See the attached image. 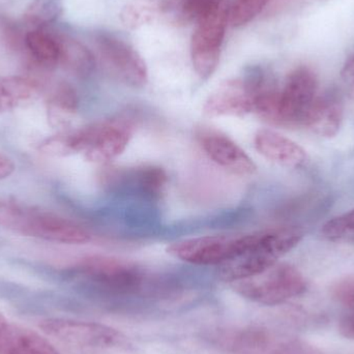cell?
Listing matches in <instances>:
<instances>
[{
    "label": "cell",
    "mask_w": 354,
    "mask_h": 354,
    "mask_svg": "<svg viewBox=\"0 0 354 354\" xmlns=\"http://www.w3.org/2000/svg\"><path fill=\"white\" fill-rule=\"evenodd\" d=\"M134 134V124L126 118H111L95 122L46 139L41 149L54 157L83 153L85 159L105 164L124 153Z\"/></svg>",
    "instance_id": "1"
},
{
    "label": "cell",
    "mask_w": 354,
    "mask_h": 354,
    "mask_svg": "<svg viewBox=\"0 0 354 354\" xmlns=\"http://www.w3.org/2000/svg\"><path fill=\"white\" fill-rule=\"evenodd\" d=\"M0 227L23 236L66 245H83L91 239L72 221L14 198H0Z\"/></svg>",
    "instance_id": "2"
},
{
    "label": "cell",
    "mask_w": 354,
    "mask_h": 354,
    "mask_svg": "<svg viewBox=\"0 0 354 354\" xmlns=\"http://www.w3.org/2000/svg\"><path fill=\"white\" fill-rule=\"evenodd\" d=\"M303 239L297 229L282 228L254 233L253 241L239 255L218 268V278L235 283L257 276L278 263V260L295 249Z\"/></svg>",
    "instance_id": "3"
},
{
    "label": "cell",
    "mask_w": 354,
    "mask_h": 354,
    "mask_svg": "<svg viewBox=\"0 0 354 354\" xmlns=\"http://www.w3.org/2000/svg\"><path fill=\"white\" fill-rule=\"evenodd\" d=\"M44 334L68 348L97 353H128L132 343L115 328L95 322L50 318L39 324Z\"/></svg>",
    "instance_id": "4"
},
{
    "label": "cell",
    "mask_w": 354,
    "mask_h": 354,
    "mask_svg": "<svg viewBox=\"0 0 354 354\" xmlns=\"http://www.w3.org/2000/svg\"><path fill=\"white\" fill-rule=\"evenodd\" d=\"M77 272L100 295L114 299L138 295L145 284V274L140 268L105 256L85 258Z\"/></svg>",
    "instance_id": "5"
},
{
    "label": "cell",
    "mask_w": 354,
    "mask_h": 354,
    "mask_svg": "<svg viewBox=\"0 0 354 354\" xmlns=\"http://www.w3.org/2000/svg\"><path fill=\"white\" fill-rule=\"evenodd\" d=\"M230 10V0H214L197 20L192 37L191 57L200 78H209L218 68Z\"/></svg>",
    "instance_id": "6"
},
{
    "label": "cell",
    "mask_w": 354,
    "mask_h": 354,
    "mask_svg": "<svg viewBox=\"0 0 354 354\" xmlns=\"http://www.w3.org/2000/svg\"><path fill=\"white\" fill-rule=\"evenodd\" d=\"M232 288L253 303L277 306L304 295L308 283L295 266L277 263L257 276L232 283Z\"/></svg>",
    "instance_id": "7"
},
{
    "label": "cell",
    "mask_w": 354,
    "mask_h": 354,
    "mask_svg": "<svg viewBox=\"0 0 354 354\" xmlns=\"http://www.w3.org/2000/svg\"><path fill=\"white\" fill-rule=\"evenodd\" d=\"M253 234L207 235L171 243L167 252L196 266H221L239 255L253 241Z\"/></svg>",
    "instance_id": "8"
},
{
    "label": "cell",
    "mask_w": 354,
    "mask_h": 354,
    "mask_svg": "<svg viewBox=\"0 0 354 354\" xmlns=\"http://www.w3.org/2000/svg\"><path fill=\"white\" fill-rule=\"evenodd\" d=\"M318 80L313 71L306 66L295 68L279 91L276 115L272 124L279 126H303L306 115L315 101Z\"/></svg>",
    "instance_id": "9"
},
{
    "label": "cell",
    "mask_w": 354,
    "mask_h": 354,
    "mask_svg": "<svg viewBox=\"0 0 354 354\" xmlns=\"http://www.w3.org/2000/svg\"><path fill=\"white\" fill-rule=\"evenodd\" d=\"M95 43L102 62L115 78L131 86L147 84V64L130 44L109 32L97 33Z\"/></svg>",
    "instance_id": "10"
},
{
    "label": "cell",
    "mask_w": 354,
    "mask_h": 354,
    "mask_svg": "<svg viewBox=\"0 0 354 354\" xmlns=\"http://www.w3.org/2000/svg\"><path fill=\"white\" fill-rule=\"evenodd\" d=\"M198 139L208 158L227 171L241 176L257 171L253 160L227 135L210 129L200 131Z\"/></svg>",
    "instance_id": "11"
},
{
    "label": "cell",
    "mask_w": 354,
    "mask_h": 354,
    "mask_svg": "<svg viewBox=\"0 0 354 354\" xmlns=\"http://www.w3.org/2000/svg\"><path fill=\"white\" fill-rule=\"evenodd\" d=\"M254 112V97L243 79L223 82L206 100L203 113L208 118H243Z\"/></svg>",
    "instance_id": "12"
},
{
    "label": "cell",
    "mask_w": 354,
    "mask_h": 354,
    "mask_svg": "<svg viewBox=\"0 0 354 354\" xmlns=\"http://www.w3.org/2000/svg\"><path fill=\"white\" fill-rule=\"evenodd\" d=\"M230 340L235 341L232 348L248 351V354H322L305 341L266 330H249Z\"/></svg>",
    "instance_id": "13"
},
{
    "label": "cell",
    "mask_w": 354,
    "mask_h": 354,
    "mask_svg": "<svg viewBox=\"0 0 354 354\" xmlns=\"http://www.w3.org/2000/svg\"><path fill=\"white\" fill-rule=\"evenodd\" d=\"M254 145L262 157L285 167H301L308 162L307 153L301 145L274 131H258Z\"/></svg>",
    "instance_id": "14"
},
{
    "label": "cell",
    "mask_w": 354,
    "mask_h": 354,
    "mask_svg": "<svg viewBox=\"0 0 354 354\" xmlns=\"http://www.w3.org/2000/svg\"><path fill=\"white\" fill-rule=\"evenodd\" d=\"M0 354H60L51 341L23 326L6 324L0 328Z\"/></svg>",
    "instance_id": "15"
},
{
    "label": "cell",
    "mask_w": 354,
    "mask_h": 354,
    "mask_svg": "<svg viewBox=\"0 0 354 354\" xmlns=\"http://www.w3.org/2000/svg\"><path fill=\"white\" fill-rule=\"evenodd\" d=\"M343 120V106L340 100L330 95L316 97L306 115L303 126L318 136H336Z\"/></svg>",
    "instance_id": "16"
},
{
    "label": "cell",
    "mask_w": 354,
    "mask_h": 354,
    "mask_svg": "<svg viewBox=\"0 0 354 354\" xmlns=\"http://www.w3.org/2000/svg\"><path fill=\"white\" fill-rule=\"evenodd\" d=\"M39 95V85L28 77H0V114L31 105Z\"/></svg>",
    "instance_id": "17"
},
{
    "label": "cell",
    "mask_w": 354,
    "mask_h": 354,
    "mask_svg": "<svg viewBox=\"0 0 354 354\" xmlns=\"http://www.w3.org/2000/svg\"><path fill=\"white\" fill-rule=\"evenodd\" d=\"M78 106L76 89L68 82L58 83L48 97V120L52 126L64 130L76 118Z\"/></svg>",
    "instance_id": "18"
},
{
    "label": "cell",
    "mask_w": 354,
    "mask_h": 354,
    "mask_svg": "<svg viewBox=\"0 0 354 354\" xmlns=\"http://www.w3.org/2000/svg\"><path fill=\"white\" fill-rule=\"evenodd\" d=\"M57 39L60 48L59 64L75 76L88 77L95 66L93 52L73 37H59Z\"/></svg>",
    "instance_id": "19"
},
{
    "label": "cell",
    "mask_w": 354,
    "mask_h": 354,
    "mask_svg": "<svg viewBox=\"0 0 354 354\" xmlns=\"http://www.w3.org/2000/svg\"><path fill=\"white\" fill-rule=\"evenodd\" d=\"M168 0H130L120 12V21L128 29L141 28L167 15Z\"/></svg>",
    "instance_id": "20"
},
{
    "label": "cell",
    "mask_w": 354,
    "mask_h": 354,
    "mask_svg": "<svg viewBox=\"0 0 354 354\" xmlns=\"http://www.w3.org/2000/svg\"><path fill=\"white\" fill-rule=\"evenodd\" d=\"M25 44L31 56L41 66L51 68L59 64L60 48L57 37L45 32L43 29H33L25 37Z\"/></svg>",
    "instance_id": "21"
},
{
    "label": "cell",
    "mask_w": 354,
    "mask_h": 354,
    "mask_svg": "<svg viewBox=\"0 0 354 354\" xmlns=\"http://www.w3.org/2000/svg\"><path fill=\"white\" fill-rule=\"evenodd\" d=\"M133 185L151 198H160L165 191L168 176L165 170L157 166H145L131 174Z\"/></svg>",
    "instance_id": "22"
},
{
    "label": "cell",
    "mask_w": 354,
    "mask_h": 354,
    "mask_svg": "<svg viewBox=\"0 0 354 354\" xmlns=\"http://www.w3.org/2000/svg\"><path fill=\"white\" fill-rule=\"evenodd\" d=\"M64 10V0H32L24 12L25 22L43 29L55 22Z\"/></svg>",
    "instance_id": "23"
},
{
    "label": "cell",
    "mask_w": 354,
    "mask_h": 354,
    "mask_svg": "<svg viewBox=\"0 0 354 354\" xmlns=\"http://www.w3.org/2000/svg\"><path fill=\"white\" fill-rule=\"evenodd\" d=\"M214 0H168L167 14L178 24L197 21Z\"/></svg>",
    "instance_id": "24"
},
{
    "label": "cell",
    "mask_w": 354,
    "mask_h": 354,
    "mask_svg": "<svg viewBox=\"0 0 354 354\" xmlns=\"http://www.w3.org/2000/svg\"><path fill=\"white\" fill-rule=\"evenodd\" d=\"M322 234L330 241H353L354 208L328 221L322 227Z\"/></svg>",
    "instance_id": "25"
},
{
    "label": "cell",
    "mask_w": 354,
    "mask_h": 354,
    "mask_svg": "<svg viewBox=\"0 0 354 354\" xmlns=\"http://www.w3.org/2000/svg\"><path fill=\"white\" fill-rule=\"evenodd\" d=\"M270 0H233L231 2L230 23L235 27L243 26L256 18Z\"/></svg>",
    "instance_id": "26"
},
{
    "label": "cell",
    "mask_w": 354,
    "mask_h": 354,
    "mask_svg": "<svg viewBox=\"0 0 354 354\" xmlns=\"http://www.w3.org/2000/svg\"><path fill=\"white\" fill-rule=\"evenodd\" d=\"M330 292L337 303L354 312V276L344 277L337 281Z\"/></svg>",
    "instance_id": "27"
},
{
    "label": "cell",
    "mask_w": 354,
    "mask_h": 354,
    "mask_svg": "<svg viewBox=\"0 0 354 354\" xmlns=\"http://www.w3.org/2000/svg\"><path fill=\"white\" fill-rule=\"evenodd\" d=\"M341 76H342L343 81L351 89L354 97V54L349 56L345 62L342 72H341Z\"/></svg>",
    "instance_id": "28"
},
{
    "label": "cell",
    "mask_w": 354,
    "mask_h": 354,
    "mask_svg": "<svg viewBox=\"0 0 354 354\" xmlns=\"http://www.w3.org/2000/svg\"><path fill=\"white\" fill-rule=\"evenodd\" d=\"M16 169L14 162L8 156L0 151V180L8 178Z\"/></svg>",
    "instance_id": "29"
},
{
    "label": "cell",
    "mask_w": 354,
    "mask_h": 354,
    "mask_svg": "<svg viewBox=\"0 0 354 354\" xmlns=\"http://www.w3.org/2000/svg\"><path fill=\"white\" fill-rule=\"evenodd\" d=\"M339 330L343 336L354 340V312L341 320Z\"/></svg>",
    "instance_id": "30"
},
{
    "label": "cell",
    "mask_w": 354,
    "mask_h": 354,
    "mask_svg": "<svg viewBox=\"0 0 354 354\" xmlns=\"http://www.w3.org/2000/svg\"><path fill=\"white\" fill-rule=\"evenodd\" d=\"M8 320H6V318L4 317L3 314L0 312V328H3L4 326H6V324H8Z\"/></svg>",
    "instance_id": "31"
}]
</instances>
